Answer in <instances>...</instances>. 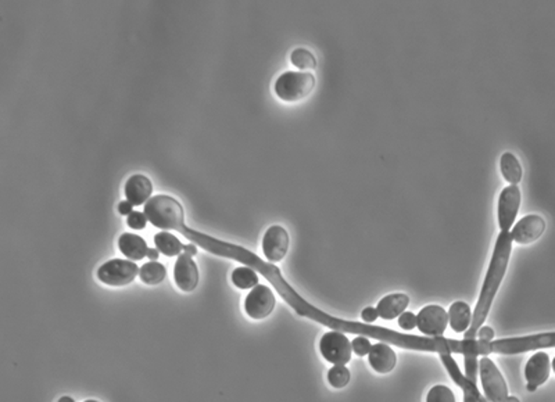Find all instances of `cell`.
Wrapping results in <instances>:
<instances>
[{"label": "cell", "mask_w": 555, "mask_h": 402, "mask_svg": "<svg viewBox=\"0 0 555 402\" xmlns=\"http://www.w3.org/2000/svg\"><path fill=\"white\" fill-rule=\"evenodd\" d=\"M500 168L504 179L511 185H518L522 180V167L512 153H505L501 157Z\"/></svg>", "instance_id": "cell-20"}, {"label": "cell", "mask_w": 555, "mask_h": 402, "mask_svg": "<svg viewBox=\"0 0 555 402\" xmlns=\"http://www.w3.org/2000/svg\"><path fill=\"white\" fill-rule=\"evenodd\" d=\"M144 215L153 226L164 231H176L185 222L181 203L165 194L151 197L144 206Z\"/></svg>", "instance_id": "cell-2"}, {"label": "cell", "mask_w": 555, "mask_h": 402, "mask_svg": "<svg viewBox=\"0 0 555 402\" xmlns=\"http://www.w3.org/2000/svg\"><path fill=\"white\" fill-rule=\"evenodd\" d=\"M521 206V190L517 185L505 187L499 199V225L501 232H508L515 222Z\"/></svg>", "instance_id": "cell-9"}, {"label": "cell", "mask_w": 555, "mask_h": 402, "mask_svg": "<svg viewBox=\"0 0 555 402\" xmlns=\"http://www.w3.org/2000/svg\"><path fill=\"white\" fill-rule=\"evenodd\" d=\"M553 371H554V373H555V358H554V360H553Z\"/></svg>", "instance_id": "cell-40"}, {"label": "cell", "mask_w": 555, "mask_h": 402, "mask_svg": "<svg viewBox=\"0 0 555 402\" xmlns=\"http://www.w3.org/2000/svg\"><path fill=\"white\" fill-rule=\"evenodd\" d=\"M289 250V235L287 232L279 226H271L263 239V252L268 263H279L284 258Z\"/></svg>", "instance_id": "cell-10"}, {"label": "cell", "mask_w": 555, "mask_h": 402, "mask_svg": "<svg viewBox=\"0 0 555 402\" xmlns=\"http://www.w3.org/2000/svg\"><path fill=\"white\" fill-rule=\"evenodd\" d=\"M465 358V378L478 385V375H479V361L476 355H464Z\"/></svg>", "instance_id": "cell-27"}, {"label": "cell", "mask_w": 555, "mask_h": 402, "mask_svg": "<svg viewBox=\"0 0 555 402\" xmlns=\"http://www.w3.org/2000/svg\"><path fill=\"white\" fill-rule=\"evenodd\" d=\"M119 211L121 215H131L132 211V204L130 201H121L119 206Z\"/></svg>", "instance_id": "cell-33"}, {"label": "cell", "mask_w": 555, "mask_h": 402, "mask_svg": "<svg viewBox=\"0 0 555 402\" xmlns=\"http://www.w3.org/2000/svg\"><path fill=\"white\" fill-rule=\"evenodd\" d=\"M119 249L127 258L132 261L143 260L144 257H147L149 252L146 242L138 235L132 233H123V236H120Z\"/></svg>", "instance_id": "cell-17"}, {"label": "cell", "mask_w": 555, "mask_h": 402, "mask_svg": "<svg viewBox=\"0 0 555 402\" xmlns=\"http://www.w3.org/2000/svg\"><path fill=\"white\" fill-rule=\"evenodd\" d=\"M174 279L176 286L185 293H190L197 287L199 269L190 256L188 254L178 256L174 268Z\"/></svg>", "instance_id": "cell-12"}, {"label": "cell", "mask_w": 555, "mask_h": 402, "mask_svg": "<svg viewBox=\"0 0 555 402\" xmlns=\"http://www.w3.org/2000/svg\"><path fill=\"white\" fill-rule=\"evenodd\" d=\"M462 392H464V402H476L475 397L468 390H462Z\"/></svg>", "instance_id": "cell-36"}, {"label": "cell", "mask_w": 555, "mask_h": 402, "mask_svg": "<svg viewBox=\"0 0 555 402\" xmlns=\"http://www.w3.org/2000/svg\"><path fill=\"white\" fill-rule=\"evenodd\" d=\"M448 323L455 333H465L472 323V312L466 302L457 301L450 307Z\"/></svg>", "instance_id": "cell-18"}, {"label": "cell", "mask_w": 555, "mask_h": 402, "mask_svg": "<svg viewBox=\"0 0 555 402\" xmlns=\"http://www.w3.org/2000/svg\"><path fill=\"white\" fill-rule=\"evenodd\" d=\"M546 231V221L540 215L524 217L511 232L512 242L518 245H531L540 239Z\"/></svg>", "instance_id": "cell-11"}, {"label": "cell", "mask_w": 555, "mask_h": 402, "mask_svg": "<svg viewBox=\"0 0 555 402\" xmlns=\"http://www.w3.org/2000/svg\"><path fill=\"white\" fill-rule=\"evenodd\" d=\"M550 357L543 351L536 353L533 357H531L525 368V378L528 385H533L536 387L545 385L550 378Z\"/></svg>", "instance_id": "cell-13"}, {"label": "cell", "mask_w": 555, "mask_h": 402, "mask_svg": "<svg viewBox=\"0 0 555 402\" xmlns=\"http://www.w3.org/2000/svg\"><path fill=\"white\" fill-rule=\"evenodd\" d=\"M146 222H147V218H146L144 212H139V211H134L131 215H128V219H127L128 226L135 231L144 229Z\"/></svg>", "instance_id": "cell-29"}, {"label": "cell", "mask_w": 555, "mask_h": 402, "mask_svg": "<svg viewBox=\"0 0 555 402\" xmlns=\"http://www.w3.org/2000/svg\"><path fill=\"white\" fill-rule=\"evenodd\" d=\"M85 402H98V401H95V400H88V401H85Z\"/></svg>", "instance_id": "cell-41"}, {"label": "cell", "mask_w": 555, "mask_h": 402, "mask_svg": "<svg viewBox=\"0 0 555 402\" xmlns=\"http://www.w3.org/2000/svg\"><path fill=\"white\" fill-rule=\"evenodd\" d=\"M154 245H155L157 250L167 257L181 256V252H183V247H185V245H182L176 236H174L172 233H168V232L157 233L154 236Z\"/></svg>", "instance_id": "cell-19"}, {"label": "cell", "mask_w": 555, "mask_h": 402, "mask_svg": "<svg viewBox=\"0 0 555 402\" xmlns=\"http://www.w3.org/2000/svg\"><path fill=\"white\" fill-rule=\"evenodd\" d=\"M448 314L439 305H427L416 315V327L426 337H441L447 329Z\"/></svg>", "instance_id": "cell-7"}, {"label": "cell", "mask_w": 555, "mask_h": 402, "mask_svg": "<svg viewBox=\"0 0 555 402\" xmlns=\"http://www.w3.org/2000/svg\"><path fill=\"white\" fill-rule=\"evenodd\" d=\"M505 402H519V400H518L517 397H508V399H507V401Z\"/></svg>", "instance_id": "cell-39"}, {"label": "cell", "mask_w": 555, "mask_h": 402, "mask_svg": "<svg viewBox=\"0 0 555 402\" xmlns=\"http://www.w3.org/2000/svg\"><path fill=\"white\" fill-rule=\"evenodd\" d=\"M399 326L403 327L404 330H413L416 327V315L413 312H404L399 316Z\"/></svg>", "instance_id": "cell-30"}, {"label": "cell", "mask_w": 555, "mask_h": 402, "mask_svg": "<svg viewBox=\"0 0 555 402\" xmlns=\"http://www.w3.org/2000/svg\"><path fill=\"white\" fill-rule=\"evenodd\" d=\"M426 402H455L454 393L447 386H434L426 397Z\"/></svg>", "instance_id": "cell-26"}, {"label": "cell", "mask_w": 555, "mask_h": 402, "mask_svg": "<svg viewBox=\"0 0 555 402\" xmlns=\"http://www.w3.org/2000/svg\"><path fill=\"white\" fill-rule=\"evenodd\" d=\"M511 252H512L511 233L501 232L497 238L492 263L487 269V273H486V277L483 281V287L480 291V297L478 300L475 312L472 315V323H471L469 329L465 332L464 340H475L480 326L485 323V320L490 312L492 304L494 301V297H496V294L501 286V281L505 276Z\"/></svg>", "instance_id": "cell-1"}, {"label": "cell", "mask_w": 555, "mask_h": 402, "mask_svg": "<svg viewBox=\"0 0 555 402\" xmlns=\"http://www.w3.org/2000/svg\"><path fill=\"white\" fill-rule=\"evenodd\" d=\"M138 265L127 260H112L98 269V279L114 287H121L132 283L139 273Z\"/></svg>", "instance_id": "cell-6"}, {"label": "cell", "mask_w": 555, "mask_h": 402, "mask_svg": "<svg viewBox=\"0 0 555 402\" xmlns=\"http://www.w3.org/2000/svg\"><path fill=\"white\" fill-rule=\"evenodd\" d=\"M139 275H140V279L143 283L155 286V284H160L165 279L167 269L162 264H160L157 261H150L140 268Z\"/></svg>", "instance_id": "cell-21"}, {"label": "cell", "mask_w": 555, "mask_h": 402, "mask_svg": "<svg viewBox=\"0 0 555 402\" xmlns=\"http://www.w3.org/2000/svg\"><path fill=\"white\" fill-rule=\"evenodd\" d=\"M361 318H363V320L365 322V323H374L378 318H379V314H378V309L377 308H372V307H368V308H365L364 311H363V314H361Z\"/></svg>", "instance_id": "cell-31"}, {"label": "cell", "mask_w": 555, "mask_h": 402, "mask_svg": "<svg viewBox=\"0 0 555 402\" xmlns=\"http://www.w3.org/2000/svg\"><path fill=\"white\" fill-rule=\"evenodd\" d=\"M59 402H75L73 399H70V397H63V399H60Z\"/></svg>", "instance_id": "cell-38"}, {"label": "cell", "mask_w": 555, "mask_h": 402, "mask_svg": "<svg viewBox=\"0 0 555 402\" xmlns=\"http://www.w3.org/2000/svg\"><path fill=\"white\" fill-rule=\"evenodd\" d=\"M368 361H370L371 368L375 372L385 375L395 369L397 357L389 344L378 343V344L372 346V348L368 354Z\"/></svg>", "instance_id": "cell-14"}, {"label": "cell", "mask_w": 555, "mask_h": 402, "mask_svg": "<svg viewBox=\"0 0 555 402\" xmlns=\"http://www.w3.org/2000/svg\"><path fill=\"white\" fill-rule=\"evenodd\" d=\"M183 252H185V254H188V256H190V257H195V256L197 254V249H196L193 245L185 246V247H183Z\"/></svg>", "instance_id": "cell-34"}, {"label": "cell", "mask_w": 555, "mask_h": 402, "mask_svg": "<svg viewBox=\"0 0 555 402\" xmlns=\"http://www.w3.org/2000/svg\"><path fill=\"white\" fill-rule=\"evenodd\" d=\"M350 371L346 365H333L328 372V382L333 389H343L350 382Z\"/></svg>", "instance_id": "cell-25"}, {"label": "cell", "mask_w": 555, "mask_h": 402, "mask_svg": "<svg viewBox=\"0 0 555 402\" xmlns=\"http://www.w3.org/2000/svg\"><path fill=\"white\" fill-rule=\"evenodd\" d=\"M232 281L236 287H239L242 290L254 288L259 284V276L254 269L249 268V267H241V268L234 270Z\"/></svg>", "instance_id": "cell-22"}, {"label": "cell", "mask_w": 555, "mask_h": 402, "mask_svg": "<svg viewBox=\"0 0 555 402\" xmlns=\"http://www.w3.org/2000/svg\"><path fill=\"white\" fill-rule=\"evenodd\" d=\"M476 337H479V340H480V341L490 343V341H493V337H494V330H493L492 327H489V326H483V327H480V329H479V332H478V336H476Z\"/></svg>", "instance_id": "cell-32"}, {"label": "cell", "mask_w": 555, "mask_h": 402, "mask_svg": "<svg viewBox=\"0 0 555 402\" xmlns=\"http://www.w3.org/2000/svg\"><path fill=\"white\" fill-rule=\"evenodd\" d=\"M479 372L485 397L489 402H505L508 399L507 383L497 369L496 364L489 358L483 357L479 362Z\"/></svg>", "instance_id": "cell-4"}, {"label": "cell", "mask_w": 555, "mask_h": 402, "mask_svg": "<svg viewBox=\"0 0 555 402\" xmlns=\"http://www.w3.org/2000/svg\"><path fill=\"white\" fill-rule=\"evenodd\" d=\"M315 88V78L311 72L289 71L282 74L275 82V93L283 102H298L305 99Z\"/></svg>", "instance_id": "cell-3"}, {"label": "cell", "mask_w": 555, "mask_h": 402, "mask_svg": "<svg viewBox=\"0 0 555 402\" xmlns=\"http://www.w3.org/2000/svg\"><path fill=\"white\" fill-rule=\"evenodd\" d=\"M322 357L333 365H347L351 360L353 347L347 336L340 332H328L319 341Z\"/></svg>", "instance_id": "cell-5"}, {"label": "cell", "mask_w": 555, "mask_h": 402, "mask_svg": "<svg viewBox=\"0 0 555 402\" xmlns=\"http://www.w3.org/2000/svg\"><path fill=\"white\" fill-rule=\"evenodd\" d=\"M409 305H410V297L404 293H396L382 298L378 302L377 309L382 319L392 320L404 314Z\"/></svg>", "instance_id": "cell-15"}, {"label": "cell", "mask_w": 555, "mask_h": 402, "mask_svg": "<svg viewBox=\"0 0 555 402\" xmlns=\"http://www.w3.org/2000/svg\"><path fill=\"white\" fill-rule=\"evenodd\" d=\"M526 389H528V392H536V390H538V387L533 386V385H528Z\"/></svg>", "instance_id": "cell-37"}, {"label": "cell", "mask_w": 555, "mask_h": 402, "mask_svg": "<svg viewBox=\"0 0 555 402\" xmlns=\"http://www.w3.org/2000/svg\"><path fill=\"white\" fill-rule=\"evenodd\" d=\"M275 295L270 287L264 284H257L246 297L245 309L252 319H264L275 308Z\"/></svg>", "instance_id": "cell-8"}, {"label": "cell", "mask_w": 555, "mask_h": 402, "mask_svg": "<svg viewBox=\"0 0 555 402\" xmlns=\"http://www.w3.org/2000/svg\"><path fill=\"white\" fill-rule=\"evenodd\" d=\"M291 64L298 70H314L317 67V59L307 49H296L290 56Z\"/></svg>", "instance_id": "cell-24"}, {"label": "cell", "mask_w": 555, "mask_h": 402, "mask_svg": "<svg viewBox=\"0 0 555 402\" xmlns=\"http://www.w3.org/2000/svg\"><path fill=\"white\" fill-rule=\"evenodd\" d=\"M158 250L157 249H149V252H147V258H150L151 261H157V258H158Z\"/></svg>", "instance_id": "cell-35"}, {"label": "cell", "mask_w": 555, "mask_h": 402, "mask_svg": "<svg viewBox=\"0 0 555 402\" xmlns=\"http://www.w3.org/2000/svg\"><path fill=\"white\" fill-rule=\"evenodd\" d=\"M153 185L144 175H134L128 179L126 185L127 201L132 206H143L151 196Z\"/></svg>", "instance_id": "cell-16"}, {"label": "cell", "mask_w": 555, "mask_h": 402, "mask_svg": "<svg viewBox=\"0 0 555 402\" xmlns=\"http://www.w3.org/2000/svg\"><path fill=\"white\" fill-rule=\"evenodd\" d=\"M351 347H353V351H354L358 357H365V355H368L370 351H371V348H372L370 340H368L367 337H364V336L356 337V339L351 341Z\"/></svg>", "instance_id": "cell-28"}, {"label": "cell", "mask_w": 555, "mask_h": 402, "mask_svg": "<svg viewBox=\"0 0 555 402\" xmlns=\"http://www.w3.org/2000/svg\"><path fill=\"white\" fill-rule=\"evenodd\" d=\"M525 344H526L528 353L535 351V350H542V348H554L555 332L554 333H540V334L525 336Z\"/></svg>", "instance_id": "cell-23"}]
</instances>
